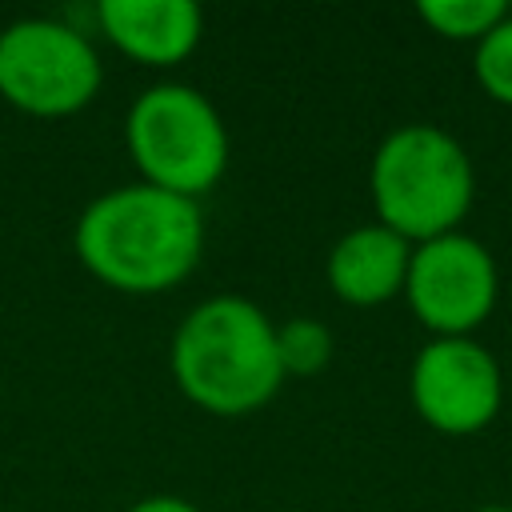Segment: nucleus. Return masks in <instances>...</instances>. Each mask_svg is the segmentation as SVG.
I'll return each instance as SVG.
<instances>
[{
  "mask_svg": "<svg viewBox=\"0 0 512 512\" xmlns=\"http://www.w3.org/2000/svg\"><path fill=\"white\" fill-rule=\"evenodd\" d=\"M76 260L104 288L160 296L184 284L204 256L200 200L128 180L96 192L72 228Z\"/></svg>",
  "mask_w": 512,
  "mask_h": 512,
  "instance_id": "obj_1",
  "label": "nucleus"
},
{
  "mask_svg": "<svg viewBox=\"0 0 512 512\" xmlns=\"http://www.w3.org/2000/svg\"><path fill=\"white\" fill-rule=\"evenodd\" d=\"M172 384L208 416H252L288 380L276 352V320L248 296L220 292L192 304L168 344Z\"/></svg>",
  "mask_w": 512,
  "mask_h": 512,
  "instance_id": "obj_2",
  "label": "nucleus"
},
{
  "mask_svg": "<svg viewBox=\"0 0 512 512\" xmlns=\"http://www.w3.org/2000/svg\"><path fill=\"white\" fill-rule=\"evenodd\" d=\"M368 200L376 224L392 228L408 244L460 232L476 200L472 156L440 124H400L368 160Z\"/></svg>",
  "mask_w": 512,
  "mask_h": 512,
  "instance_id": "obj_3",
  "label": "nucleus"
},
{
  "mask_svg": "<svg viewBox=\"0 0 512 512\" xmlns=\"http://www.w3.org/2000/svg\"><path fill=\"white\" fill-rule=\"evenodd\" d=\"M124 148L144 184L200 200L228 172V124L220 108L184 80L148 84L124 112Z\"/></svg>",
  "mask_w": 512,
  "mask_h": 512,
  "instance_id": "obj_4",
  "label": "nucleus"
},
{
  "mask_svg": "<svg viewBox=\"0 0 512 512\" xmlns=\"http://www.w3.org/2000/svg\"><path fill=\"white\" fill-rule=\"evenodd\" d=\"M104 84L92 36L56 16H20L0 28V100L36 120L84 112Z\"/></svg>",
  "mask_w": 512,
  "mask_h": 512,
  "instance_id": "obj_5",
  "label": "nucleus"
},
{
  "mask_svg": "<svg viewBox=\"0 0 512 512\" xmlns=\"http://www.w3.org/2000/svg\"><path fill=\"white\" fill-rule=\"evenodd\" d=\"M404 300L428 336H476L500 300L496 256L464 228L412 244Z\"/></svg>",
  "mask_w": 512,
  "mask_h": 512,
  "instance_id": "obj_6",
  "label": "nucleus"
},
{
  "mask_svg": "<svg viewBox=\"0 0 512 512\" xmlns=\"http://www.w3.org/2000/svg\"><path fill=\"white\" fill-rule=\"evenodd\" d=\"M408 400L432 432L476 436L504 404L500 360L476 336H428L408 368Z\"/></svg>",
  "mask_w": 512,
  "mask_h": 512,
  "instance_id": "obj_7",
  "label": "nucleus"
},
{
  "mask_svg": "<svg viewBox=\"0 0 512 512\" xmlns=\"http://www.w3.org/2000/svg\"><path fill=\"white\" fill-rule=\"evenodd\" d=\"M100 36L144 68H176L204 40V12L192 0H100Z\"/></svg>",
  "mask_w": 512,
  "mask_h": 512,
  "instance_id": "obj_8",
  "label": "nucleus"
},
{
  "mask_svg": "<svg viewBox=\"0 0 512 512\" xmlns=\"http://www.w3.org/2000/svg\"><path fill=\"white\" fill-rule=\"evenodd\" d=\"M412 244L384 224H356L324 256V280L348 308H380L404 296Z\"/></svg>",
  "mask_w": 512,
  "mask_h": 512,
  "instance_id": "obj_9",
  "label": "nucleus"
},
{
  "mask_svg": "<svg viewBox=\"0 0 512 512\" xmlns=\"http://www.w3.org/2000/svg\"><path fill=\"white\" fill-rule=\"evenodd\" d=\"M416 16L440 40H456V44L476 48L508 16V4L504 0H420Z\"/></svg>",
  "mask_w": 512,
  "mask_h": 512,
  "instance_id": "obj_10",
  "label": "nucleus"
},
{
  "mask_svg": "<svg viewBox=\"0 0 512 512\" xmlns=\"http://www.w3.org/2000/svg\"><path fill=\"white\" fill-rule=\"evenodd\" d=\"M276 352H280L284 376H316L332 364L336 340L328 324H320L316 316H292L276 324Z\"/></svg>",
  "mask_w": 512,
  "mask_h": 512,
  "instance_id": "obj_11",
  "label": "nucleus"
},
{
  "mask_svg": "<svg viewBox=\"0 0 512 512\" xmlns=\"http://www.w3.org/2000/svg\"><path fill=\"white\" fill-rule=\"evenodd\" d=\"M472 72L488 100L512 108V8L508 16L472 48Z\"/></svg>",
  "mask_w": 512,
  "mask_h": 512,
  "instance_id": "obj_12",
  "label": "nucleus"
},
{
  "mask_svg": "<svg viewBox=\"0 0 512 512\" xmlns=\"http://www.w3.org/2000/svg\"><path fill=\"white\" fill-rule=\"evenodd\" d=\"M124 512H204V508L192 504L188 496H176V492H152V496L128 504Z\"/></svg>",
  "mask_w": 512,
  "mask_h": 512,
  "instance_id": "obj_13",
  "label": "nucleus"
},
{
  "mask_svg": "<svg viewBox=\"0 0 512 512\" xmlns=\"http://www.w3.org/2000/svg\"><path fill=\"white\" fill-rule=\"evenodd\" d=\"M472 512H512V504H480V508H472Z\"/></svg>",
  "mask_w": 512,
  "mask_h": 512,
  "instance_id": "obj_14",
  "label": "nucleus"
}]
</instances>
